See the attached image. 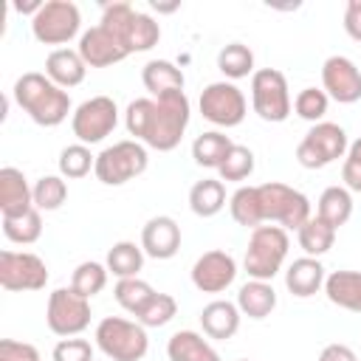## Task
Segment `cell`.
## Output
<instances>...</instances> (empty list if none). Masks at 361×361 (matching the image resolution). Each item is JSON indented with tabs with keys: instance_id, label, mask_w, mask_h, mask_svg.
Masks as SVG:
<instances>
[{
	"instance_id": "8fae6325",
	"label": "cell",
	"mask_w": 361,
	"mask_h": 361,
	"mask_svg": "<svg viewBox=\"0 0 361 361\" xmlns=\"http://www.w3.org/2000/svg\"><path fill=\"white\" fill-rule=\"evenodd\" d=\"M200 116L214 127H237L248 113V102L234 82H212L200 90Z\"/></svg>"
},
{
	"instance_id": "4dcf8cb0",
	"label": "cell",
	"mask_w": 361,
	"mask_h": 361,
	"mask_svg": "<svg viewBox=\"0 0 361 361\" xmlns=\"http://www.w3.org/2000/svg\"><path fill=\"white\" fill-rule=\"evenodd\" d=\"M107 271L116 276V279H130V276H138V271L144 268V248L130 243V240H118L113 243V248L107 251Z\"/></svg>"
},
{
	"instance_id": "ee69618b",
	"label": "cell",
	"mask_w": 361,
	"mask_h": 361,
	"mask_svg": "<svg viewBox=\"0 0 361 361\" xmlns=\"http://www.w3.org/2000/svg\"><path fill=\"white\" fill-rule=\"evenodd\" d=\"M0 361H42L39 350L28 341H17V338H3L0 341Z\"/></svg>"
},
{
	"instance_id": "74e56055",
	"label": "cell",
	"mask_w": 361,
	"mask_h": 361,
	"mask_svg": "<svg viewBox=\"0 0 361 361\" xmlns=\"http://www.w3.org/2000/svg\"><path fill=\"white\" fill-rule=\"evenodd\" d=\"M327 107H330V96L324 90H319V87H305L293 99L296 116L305 118V121H310V124H319L327 116Z\"/></svg>"
},
{
	"instance_id": "d4e9b609",
	"label": "cell",
	"mask_w": 361,
	"mask_h": 361,
	"mask_svg": "<svg viewBox=\"0 0 361 361\" xmlns=\"http://www.w3.org/2000/svg\"><path fill=\"white\" fill-rule=\"evenodd\" d=\"M166 355L169 361H220L217 350L195 330H178L166 341Z\"/></svg>"
},
{
	"instance_id": "484cf974",
	"label": "cell",
	"mask_w": 361,
	"mask_h": 361,
	"mask_svg": "<svg viewBox=\"0 0 361 361\" xmlns=\"http://www.w3.org/2000/svg\"><path fill=\"white\" fill-rule=\"evenodd\" d=\"M234 147V141L220 133V130H209V133H200L195 141H192V158L197 166H206V169H220V164L226 161L228 149Z\"/></svg>"
},
{
	"instance_id": "d6a6232c",
	"label": "cell",
	"mask_w": 361,
	"mask_h": 361,
	"mask_svg": "<svg viewBox=\"0 0 361 361\" xmlns=\"http://www.w3.org/2000/svg\"><path fill=\"white\" fill-rule=\"evenodd\" d=\"M3 234L6 240L17 243V245H31L42 237V214L39 209H28L25 214H17V217H3Z\"/></svg>"
},
{
	"instance_id": "bcb514c9",
	"label": "cell",
	"mask_w": 361,
	"mask_h": 361,
	"mask_svg": "<svg viewBox=\"0 0 361 361\" xmlns=\"http://www.w3.org/2000/svg\"><path fill=\"white\" fill-rule=\"evenodd\" d=\"M319 361H358V355H355L353 347L336 341V344H327V347L319 353Z\"/></svg>"
},
{
	"instance_id": "cb8c5ba5",
	"label": "cell",
	"mask_w": 361,
	"mask_h": 361,
	"mask_svg": "<svg viewBox=\"0 0 361 361\" xmlns=\"http://www.w3.org/2000/svg\"><path fill=\"white\" fill-rule=\"evenodd\" d=\"M141 82L144 87L152 93V99L164 96V93H175V90H183L186 79H183V71L178 65H172L169 59H149L141 71Z\"/></svg>"
},
{
	"instance_id": "4316f807",
	"label": "cell",
	"mask_w": 361,
	"mask_h": 361,
	"mask_svg": "<svg viewBox=\"0 0 361 361\" xmlns=\"http://www.w3.org/2000/svg\"><path fill=\"white\" fill-rule=\"evenodd\" d=\"M226 206V186L220 178H203L189 189V209L197 217H214Z\"/></svg>"
},
{
	"instance_id": "e575fe53",
	"label": "cell",
	"mask_w": 361,
	"mask_h": 361,
	"mask_svg": "<svg viewBox=\"0 0 361 361\" xmlns=\"http://www.w3.org/2000/svg\"><path fill=\"white\" fill-rule=\"evenodd\" d=\"M107 265H102V262H96V259H87V262H79L76 268H73V276H71V288L73 290H79L82 296H87V299H93L96 293H102L104 290V285H107Z\"/></svg>"
},
{
	"instance_id": "f6af8a7d",
	"label": "cell",
	"mask_w": 361,
	"mask_h": 361,
	"mask_svg": "<svg viewBox=\"0 0 361 361\" xmlns=\"http://www.w3.org/2000/svg\"><path fill=\"white\" fill-rule=\"evenodd\" d=\"M344 31L350 34V39L361 42V0H350L344 8Z\"/></svg>"
},
{
	"instance_id": "f546056e",
	"label": "cell",
	"mask_w": 361,
	"mask_h": 361,
	"mask_svg": "<svg viewBox=\"0 0 361 361\" xmlns=\"http://www.w3.org/2000/svg\"><path fill=\"white\" fill-rule=\"evenodd\" d=\"M336 231L338 228H333L330 223H324L322 217H310L299 231H296V240H299V248L305 251V257H322V254H327L330 248H333V243H336Z\"/></svg>"
},
{
	"instance_id": "e0dca14e",
	"label": "cell",
	"mask_w": 361,
	"mask_h": 361,
	"mask_svg": "<svg viewBox=\"0 0 361 361\" xmlns=\"http://www.w3.org/2000/svg\"><path fill=\"white\" fill-rule=\"evenodd\" d=\"M141 248L152 259H172L180 248V226L175 223V217H149L141 228Z\"/></svg>"
},
{
	"instance_id": "7c38bea8",
	"label": "cell",
	"mask_w": 361,
	"mask_h": 361,
	"mask_svg": "<svg viewBox=\"0 0 361 361\" xmlns=\"http://www.w3.org/2000/svg\"><path fill=\"white\" fill-rule=\"evenodd\" d=\"M116 124H118V107L110 96H90L71 116V130L79 138V144L104 141L116 130Z\"/></svg>"
},
{
	"instance_id": "5b68a950",
	"label": "cell",
	"mask_w": 361,
	"mask_h": 361,
	"mask_svg": "<svg viewBox=\"0 0 361 361\" xmlns=\"http://www.w3.org/2000/svg\"><path fill=\"white\" fill-rule=\"evenodd\" d=\"M147 164H149L147 147L135 138H124V141H116L113 147H104L96 155V169L93 172L104 186H121V183L144 175Z\"/></svg>"
},
{
	"instance_id": "1f68e13d",
	"label": "cell",
	"mask_w": 361,
	"mask_h": 361,
	"mask_svg": "<svg viewBox=\"0 0 361 361\" xmlns=\"http://www.w3.org/2000/svg\"><path fill=\"white\" fill-rule=\"evenodd\" d=\"M217 68L228 79H245L248 73L254 76V51L243 42H228L217 54Z\"/></svg>"
},
{
	"instance_id": "b9f144b4",
	"label": "cell",
	"mask_w": 361,
	"mask_h": 361,
	"mask_svg": "<svg viewBox=\"0 0 361 361\" xmlns=\"http://www.w3.org/2000/svg\"><path fill=\"white\" fill-rule=\"evenodd\" d=\"M51 361H93V344L87 338H62L54 347Z\"/></svg>"
},
{
	"instance_id": "f1b7e54d",
	"label": "cell",
	"mask_w": 361,
	"mask_h": 361,
	"mask_svg": "<svg viewBox=\"0 0 361 361\" xmlns=\"http://www.w3.org/2000/svg\"><path fill=\"white\" fill-rule=\"evenodd\" d=\"M228 212L234 217V223L245 226V228H257L265 223L262 217V200H259V186H240L231 197H228Z\"/></svg>"
},
{
	"instance_id": "8d00e7d4",
	"label": "cell",
	"mask_w": 361,
	"mask_h": 361,
	"mask_svg": "<svg viewBox=\"0 0 361 361\" xmlns=\"http://www.w3.org/2000/svg\"><path fill=\"white\" fill-rule=\"evenodd\" d=\"M90 169H96V155L87 144H68L59 152V175L62 178H85Z\"/></svg>"
},
{
	"instance_id": "60d3db41",
	"label": "cell",
	"mask_w": 361,
	"mask_h": 361,
	"mask_svg": "<svg viewBox=\"0 0 361 361\" xmlns=\"http://www.w3.org/2000/svg\"><path fill=\"white\" fill-rule=\"evenodd\" d=\"M175 313H178V302H175V296H169V293H158L155 290V296L147 302V307L135 316L144 327H164V324H169L172 319H175Z\"/></svg>"
},
{
	"instance_id": "603a6c76",
	"label": "cell",
	"mask_w": 361,
	"mask_h": 361,
	"mask_svg": "<svg viewBox=\"0 0 361 361\" xmlns=\"http://www.w3.org/2000/svg\"><path fill=\"white\" fill-rule=\"evenodd\" d=\"M237 307L248 319H265V316H271V310L276 307V290H274V285L271 282H262V279H248L237 290Z\"/></svg>"
},
{
	"instance_id": "d6986e66",
	"label": "cell",
	"mask_w": 361,
	"mask_h": 361,
	"mask_svg": "<svg viewBox=\"0 0 361 361\" xmlns=\"http://www.w3.org/2000/svg\"><path fill=\"white\" fill-rule=\"evenodd\" d=\"M240 307L228 299H214L200 310V327L214 341H228L240 330Z\"/></svg>"
},
{
	"instance_id": "9a60e30c",
	"label": "cell",
	"mask_w": 361,
	"mask_h": 361,
	"mask_svg": "<svg viewBox=\"0 0 361 361\" xmlns=\"http://www.w3.org/2000/svg\"><path fill=\"white\" fill-rule=\"evenodd\" d=\"M237 276V262L228 251H206L192 265V285L203 293H223Z\"/></svg>"
},
{
	"instance_id": "7dc6e473",
	"label": "cell",
	"mask_w": 361,
	"mask_h": 361,
	"mask_svg": "<svg viewBox=\"0 0 361 361\" xmlns=\"http://www.w3.org/2000/svg\"><path fill=\"white\" fill-rule=\"evenodd\" d=\"M42 6H45L42 0H28V3L14 0V11H20V14H31V17H37V11H39Z\"/></svg>"
},
{
	"instance_id": "f35d334b",
	"label": "cell",
	"mask_w": 361,
	"mask_h": 361,
	"mask_svg": "<svg viewBox=\"0 0 361 361\" xmlns=\"http://www.w3.org/2000/svg\"><path fill=\"white\" fill-rule=\"evenodd\" d=\"M158 39H161V25H158L149 14L138 11V14H135V23H133V28H130V37H127V48H130V54L149 51V48L158 45Z\"/></svg>"
},
{
	"instance_id": "3957f363",
	"label": "cell",
	"mask_w": 361,
	"mask_h": 361,
	"mask_svg": "<svg viewBox=\"0 0 361 361\" xmlns=\"http://www.w3.org/2000/svg\"><path fill=\"white\" fill-rule=\"evenodd\" d=\"M93 338L107 361H141L149 350L147 327L124 316H104L96 324Z\"/></svg>"
},
{
	"instance_id": "7402d4cb",
	"label": "cell",
	"mask_w": 361,
	"mask_h": 361,
	"mask_svg": "<svg viewBox=\"0 0 361 361\" xmlns=\"http://www.w3.org/2000/svg\"><path fill=\"white\" fill-rule=\"evenodd\" d=\"M324 296L350 313H361V271H333L324 279Z\"/></svg>"
},
{
	"instance_id": "52a82bcc",
	"label": "cell",
	"mask_w": 361,
	"mask_h": 361,
	"mask_svg": "<svg viewBox=\"0 0 361 361\" xmlns=\"http://www.w3.org/2000/svg\"><path fill=\"white\" fill-rule=\"evenodd\" d=\"M251 107L262 121L279 124L290 116L293 102L288 90V79L276 68H259L251 76Z\"/></svg>"
},
{
	"instance_id": "6da1fadb",
	"label": "cell",
	"mask_w": 361,
	"mask_h": 361,
	"mask_svg": "<svg viewBox=\"0 0 361 361\" xmlns=\"http://www.w3.org/2000/svg\"><path fill=\"white\" fill-rule=\"evenodd\" d=\"M189 99L183 90L164 93L158 99H133L124 113L127 133L149 149L169 152L180 144L189 127Z\"/></svg>"
},
{
	"instance_id": "2e32d148",
	"label": "cell",
	"mask_w": 361,
	"mask_h": 361,
	"mask_svg": "<svg viewBox=\"0 0 361 361\" xmlns=\"http://www.w3.org/2000/svg\"><path fill=\"white\" fill-rule=\"evenodd\" d=\"M76 51H79V56L85 59L87 68H110V65H116V62H121V59L130 56V51L124 48V42L113 31H107L104 25L87 28L79 37Z\"/></svg>"
},
{
	"instance_id": "44dd1931",
	"label": "cell",
	"mask_w": 361,
	"mask_h": 361,
	"mask_svg": "<svg viewBox=\"0 0 361 361\" xmlns=\"http://www.w3.org/2000/svg\"><path fill=\"white\" fill-rule=\"evenodd\" d=\"M85 73H87V65L85 59L79 56V51H71V48H56L48 54L45 59V76L59 85L62 90L68 87H76L85 82Z\"/></svg>"
},
{
	"instance_id": "4fadbf2b",
	"label": "cell",
	"mask_w": 361,
	"mask_h": 361,
	"mask_svg": "<svg viewBox=\"0 0 361 361\" xmlns=\"http://www.w3.org/2000/svg\"><path fill=\"white\" fill-rule=\"evenodd\" d=\"M0 285L11 293L42 290L48 285V265L31 251H0Z\"/></svg>"
},
{
	"instance_id": "d590c367",
	"label": "cell",
	"mask_w": 361,
	"mask_h": 361,
	"mask_svg": "<svg viewBox=\"0 0 361 361\" xmlns=\"http://www.w3.org/2000/svg\"><path fill=\"white\" fill-rule=\"evenodd\" d=\"M68 200V183L62 175H42L34 183V206L39 212H56Z\"/></svg>"
},
{
	"instance_id": "8992f818",
	"label": "cell",
	"mask_w": 361,
	"mask_h": 361,
	"mask_svg": "<svg viewBox=\"0 0 361 361\" xmlns=\"http://www.w3.org/2000/svg\"><path fill=\"white\" fill-rule=\"evenodd\" d=\"M259 200H262V217L265 223H276L285 231L293 228L299 231L313 214H310V200L307 195H302L299 189L279 183V180H268L259 183Z\"/></svg>"
},
{
	"instance_id": "836d02e7",
	"label": "cell",
	"mask_w": 361,
	"mask_h": 361,
	"mask_svg": "<svg viewBox=\"0 0 361 361\" xmlns=\"http://www.w3.org/2000/svg\"><path fill=\"white\" fill-rule=\"evenodd\" d=\"M113 296H116V302H118L127 313L138 316V313L147 307V302L155 296V288H152L149 282H144L141 276H130V279H118V282H116Z\"/></svg>"
},
{
	"instance_id": "ba28073f",
	"label": "cell",
	"mask_w": 361,
	"mask_h": 361,
	"mask_svg": "<svg viewBox=\"0 0 361 361\" xmlns=\"http://www.w3.org/2000/svg\"><path fill=\"white\" fill-rule=\"evenodd\" d=\"M350 149V141H347V133L344 127L333 124V121H319L313 124L305 138L299 141L296 147V161L305 166V169H324L330 166L333 161L344 158Z\"/></svg>"
},
{
	"instance_id": "277c9868",
	"label": "cell",
	"mask_w": 361,
	"mask_h": 361,
	"mask_svg": "<svg viewBox=\"0 0 361 361\" xmlns=\"http://www.w3.org/2000/svg\"><path fill=\"white\" fill-rule=\"evenodd\" d=\"M288 248H290V240L282 226H257L251 231L245 259H243L245 274L251 279L271 282L282 271V265L288 259Z\"/></svg>"
},
{
	"instance_id": "7a4b0ae2",
	"label": "cell",
	"mask_w": 361,
	"mask_h": 361,
	"mask_svg": "<svg viewBox=\"0 0 361 361\" xmlns=\"http://www.w3.org/2000/svg\"><path fill=\"white\" fill-rule=\"evenodd\" d=\"M14 102L23 113L39 127H56L71 113V96L59 85H54L45 73L28 71L14 82Z\"/></svg>"
},
{
	"instance_id": "681fc988",
	"label": "cell",
	"mask_w": 361,
	"mask_h": 361,
	"mask_svg": "<svg viewBox=\"0 0 361 361\" xmlns=\"http://www.w3.org/2000/svg\"><path fill=\"white\" fill-rule=\"evenodd\" d=\"M93 361H96V358H93Z\"/></svg>"
},
{
	"instance_id": "c3c4849f",
	"label": "cell",
	"mask_w": 361,
	"mask_h": 361,
	"mask_svg": "<svg viewBox=\"0 0 361 361\" xmlns=\"http://www.w3.org/2000/svg\"><path fill=\"white\" fill-rule=\"evenodd\" d=\"M237 361H251V358H237Z\"/></svg>"
},
{
	"instance_id": "ffe728a7",
	"label": "cell",
	"mask_w": 361,
	"mask_h": 361,
	"mask_svg": "<svg viewBox=\"0 0 361 361\" xmlns=\"http://www.w3.org/2000/svg\"><path fill=\"white\" fill-rule=\"evenodd\" d=\"M324 279H327L324 265L316 257H299L285 271V288L299 299H307V296L319 293L324 288Z\"/></svg>"
},
{
	"instance_id": "5bb4252c",
	"label": "cell",
	"mask_w": 361,
	"mask_h": 361,
	"mask_svg": "<svg viewBox=\"0 0 361 361\" xmlns=\"http://www.w3.org/2000/svg\"><path fill=\"white\" fill-rule=\"evenodd\" d=\"M322 85L324 93L338 104H353L361 99V71L350 56H327L322 65Z\"/></svg>"
},
{
	"instance_id": "7bdbcfd3",
	"label": "cell",
	"mask_w": 361,
	"mask_h": 361,
	"mask_svg": "<svg viewBox=\"0 0 361 361\" xmlns=\"http://www.w3.org/2000/svg\"><path fill=\"white\" fill-rule=\"evenodd\" d=\"M341 180L350 192H361V138H355L341 164Z\"/></svg>"
},
{
	"instance_id": "ac0fdd59",
	"label": "cell",
	"mask_w": 361,
	"mask_h": 361,
	"mask_svg": "<svg viewBox=\"0 0 361 361\" xmlns=\"http://www.w3.org/2000/svg\"><path fill=\"white\" fill-rule=\"evenodd\" d=\"M34 209V186H28L25 175L17 166L0 169V214L17 217Z\"/></svg>"
},
{
	"instance_id": "9c48e42d",
	"label": "cell",
	"mask_w": 361,
	"mask_h": 361,
	"mask_svg": "<svg viewBox=\"0 0 361 361\" xmlns=\"http://www.w3.org/2000/svg\"><path fill=\"white\" fill-rule=\"evenodd\" d=\"M45 322L54 336L73 338V336L85 333L90 324V299L73 288H56L48 296Z\"/></svg>"
},
{
	"instance_id": "83f0119b",
	"label": "cell",
	"mask_w": 361,
	"mask_h": 361,
	"mask_svg": "<svg viewBox=\"0 0 361 361\" xmlns=\"http://www.w3.org/2000/svg\"><path fill=\"white\" fill-rule=\"evenodd\" d=\"M316 217L330 223L333 228L344 226L353 217V195L347 186H327L316 203Z\"/></svg>"
},
{
	"instance_id": "ab89813d",
	"label": "cell",
	"mask_w": 361,
	"mask_h": 361,
	"mask_svg": "<svg viewBox=\"0 0 361 361\" xmlns=\"http://www.w3.org/2000/svg\"><path fill=\"white\" fill-rule=\"evenodd\" d=\"M251 172H254V152L243 144H234L217 169L220 180H245L251 178Z\"/></svg>"
},
{
	"instance_id": "30bf717a",
	"label": "cell",
	"mask_w": 361,
	"mask_h": 361,
	"mask_svg": "<svg viewBox=\"0 0 361 361\" xmlns=\"http://www.w3.org/2000/svg\"><path fill=\"white\" fill-rule=\"evenodd\" d=\"M82 14L71 0H45V6L31 17V34L42 45H65L79 34Z\"/></svg>"
}]
</instances>
